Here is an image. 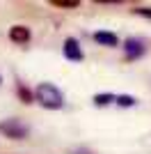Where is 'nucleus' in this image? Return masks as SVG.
<instances>
[{
	"instance_id": "obj_1",
	"label": "nucleus",
	"mask_w": 151,
	"mask_h": 154,
	"mask_svg": "<svg viewBox=\"0 0 151 154\" xmlns=\"http://www.w3.org/2000/svg\"><path fill=\"white\" fill-rule=\"evenodd\" d=\"M34 99L48 110H57L64 106V94L53 83H39L37 90H34Z\"/></svg>"
},
{
	"instance_id": "obj_2",
	"label": "nucleus",
	"mask_w": 151,
	"mask_h": 154,
	"mask_svg": "<svg viewBox=\"0 0 151 154\" xmlns=\"http://www.w3.org/2000/svg\"><path fill=\"white\" fill-rule=\"evenodd\" d=\"M0 134H5L7 138H12V140H23V138H28V134H30V127L28 124H23L21 120H2L0 122Z\"/></svg>"
},
{
	"instance_id": "obj_3",
	"label": "nucleus",
	"mask_w": 151,
	"mask_h": 154,
	"mask_svg": "<svg viewBox=\"0 0 151 154\" xmlns=\"http://www.w3.org/2000/svg\"><path fill=\"white\" fill-rule=\"evenodd\" d=\"M62 51H64V58L71 60V62H80V60L85 58V53H82L80 44H78V39H73V37H69L67 42H64Z\"/></svg>"
},
{
	"instance_id": "obj_4",
	"label": "nucleus",
	"mask_w": 151,
	"mask_h": 154,
	"mask_svg": "<svg viewBox=\"0 0 151 154\" xmlns=\"http://www.w3.org/2000/svg\"><path fill=\"white\" fill-rule=\"evenodd\" d=\"M9 39L14 44H28L30 42V28L28 26H12L9 28Z\"/></svg>"
},
{
	"instance_id": "obj_5",
	"label": "nucleus",
	"mask_w": 151,
	"mask_h": 154,
	"mask_svg": "<svg viewBox=\"0 0 151 154\" xmlns=\"http://www.w3.org/2000/svg\"><path fill=\"white\" fill-rule=\"evenodd\" d=\"M124 48H126V58H131V60L140 58V55L144 53V44H142L140 39H126Z\"/></svg>"
},
{
	"instance_id": "obj_6",
	"label": "nucleus",
	"mask_w": 151,
	"mask_h": 154,
	"mask_svg": "<svg viewBox=\"0 0 151 154\" xmlns=\"http://www.w3.org/2000/svg\"><path fill=\"white\" fill-rule=\"evenodd\" d=\"M94 42L101 44V46H117V44H119V37H117L114 32L99 30V32H94Z\"/></svg>"
},
{
	"instance_id": "obj_7",
	"label": "nucleus",
	"mask_w": 151,
	"mask_h": 154,
	"mask_svg": "<svg viewBox=\"0 0 151 154\" xmlns=\"http://www.w3.org/2000/svg\"><path fill=\"white\" fill-rule=\"evenodd\" d=\"M117 101V97L110 94V92H103V94H94V103L96 106H108V103Z\"/></svg>"
},
{
	"instance_id": "obj_8",
	"label": "nucleus",
	"mask_w": 151,
	"mask_h": 154,
	"mask_svg": "<svg viewBox=\"0 0 151 154\" xmlns=\"http://www.w3.org/2000/svg\"><path fill=\"white\" fill-rule=\"evenodd\" d=\"M50 5L64 7V9H76V7L80 5V0H50Z\"/></svg>"
},
{
	"instance_id": "obj_9",
	"label": "nucleus",
	"mask_w": 151,
	"mask_h": 154,
	"mask_svg": "<svg viewBox=\"0 0 151 154\" xmlns=\"http://www.w3.org/2000/svg\"><path fill=\"white\" fill-rule=\"evenodd\" d=\"M16 90H19V97L23 99V103H32V94H30V90H28L25 85L19 83V88H16Z\"/></svg>"
},
{
	"instance_id": "obj_10",
	"label": "nucleus",
	"mask_w": 151,
	"mask_h": 154,
	"mask_svg": "<svg viewBox=\"0 0 151 154\" xmlns=\"http://www.w3.org/2000/svg\"><path fill=\"white\" fill-rule=\"evenodd\" d=\"M117 103H119V106H124V108H128V106H135V97L121 94V97H117Z\"/></svg>"
},
{
	"instance_id": "obj_11",
	"label": "nucleus",
	"mask_w": 151,
	"mask_h": 154,
	"mask_svg": "<svg viewBox=\"0 0 151 154\" xmlns=\"http://www.w3.org/2000/svg\"><path fill=\"white\" fill-rule=\"evenodd\" d=\"M135 14H140V16H149V19H151V9H149V7H135Z\"/></svg>"
},
{
	"instance_id": "obj_12",
	"label": "nucleus",
	"mask_w": 151,
	"mask_h": 154,
	"mask_svg": "<svg viewBox=\"0 0 151 154\" xmlns=\"http://www.w3.org/2000/svg\"><path fill=\"white\" fill-rule=\"evenodd\" d=\"M73 154H94V152H92V149H87V147H78Z\"/></svg>"
}]
</instances>
